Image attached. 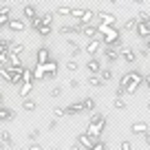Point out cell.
<instances>
[{
	"label": "cell",
	"instance_id": "cell-1",
	"mask_svg": "<svg viewBox=\"0 0 150 150\" xmlns=\"http://www.w3.org/2000/svg\"><path fill=\"white\" fill-rule=\"evenodd\" d=\"M97 29L102 31V44H104V47L122 49V31H119L117 27H106V24L99 22Z\"/></svg>",
	"mask_w": 150,
	"mask_h": 150
},
{
	"label": "cell",
	"instance_id": "cell-2",
	"mask_svg": "<svg viewBox=\"0 0 150 150\" xmlns=\"http://www.w3.org/2000/svg\"><path fill=\"white\" fill-rule=\"evenodd\" d=\"M104 128H106V115L95 112V115H91V122H88V126H86V135L99 139L102 132H104Z\"/></svg>",
	"mask_w": 150,
	"mask_h": 150
},
{
	"label": "cell",
	"instance_id": "cell-3",
	"mask_svg": "<svg viewBox=\"0 0 150 150\" xmlns=\"http://www.w3.org/2000/svg\"><path fill=\"white\" fill-rule=\"evenodd\" d=\"M144 84V73H141L139 69H130V71H126V73L122 75V80H119V88H124L126 91L128 86H139Z\"/></svg>",
	"mask_w": 150,
	"mask_h": 150
},
{
	"label": "cell",
	"instance_id": "cell-4",
	"mask_svg": "<svg viewBox=\"0 0 150 150\" xmlns=\"http://www.w3.org/2000/svg\"><path fill=\"white\" fill-rule=\"evenodd\" d=\"M53 57H51V49L49 47H40L35 51V64H40V66H44L47 62H51Z\"/></svg>",
	"mask_w": 150,
	"mask_h": 150
},
{
	"label": "cell",
	"instance_id": "cell-5",
	"mask_svg": "<svg viewBox=\"0 0 150 150\" xmlns=\"http://www.w3.org/2000/svg\"><path fill=\"white\" fill-rule=\"evenodd\" d=\"M119 60H124L126 64H135L137 62V53L132 51L130 47H122L119 49Z\"/></svg>",
	"mask_w": 150,
	"mask_h": 150
},
{
	"label": "cell",
	"instance_id": "cell-6",
	"mask_svg": "<svg viewBox=\"0 0 150 150\" xmlns=\"http://www.w3.org/2000/svg\"><path fill=\"white\" fill-rule=\"evenodd\" d=\"M95 16H97V18L102 20V24H106V27H115V24H117V16L108 13V11H97Z\"/></svg>",
	"mask_w": 150,
	"mask_h": 150
},
{
	"label": "cell",
	"instance_id": "cell-7",
	"mask_svg": "<svg viewBox=\"0 0 150 150\" xmlns=\"http://www.w3.org/2000/svg\"><path fill=\"white\" fill-rule=\"evenodd\" d=\"M84 69L88 71L91 75H99V73H102V62H99L97 57H88V62H86Z\"/></svg>",
	"mask_w": 150,
	"mask_h": 150
},
{
	"label": "cell",
	"instance_id": "cell-8",
	"mask_svg": "<svg viewBox=\"0 0 150 150\" xmlns=\"http://www.w3.org/2000/svg\"><path fill=\"white\" fill-rule=\"evenodd\" d=\"M102 47H104V44H102V40H91V42L84 47V53H88L91 57H95L99 51H102Z\"/></svg>",
	"mask_w": 150,
	"mask_h": 150
},
{
	"label": "cell",
	"instance_id": "cell-9",
	"mask_svg": "<svg viewBox=\"0 0 150 150\" xmlns=\"http://www.w3.org/2000/svg\"><path fill=\"white\" fill-rule=\"evenodd\" d=\"M97 141H99V139H95V137H88L86 132H82V135L77 137V144H80V146H82L84 150H91V148H93L95 144H97Z\"/></svg>",
	"mask_w": 150,
	"mask_h": 150
},
{
	"label": "cell",
	"instance_id": "cell-10",
	"mask_svg": "<svg viewBox=\"0 0 150 150\" xmlns=\"http://www.w3.org/2000/svg\"><path fill=\"white\" fill-rule=\"evenodd\" d=\"M7 27H9L13 33H24V31H27V22H24V20H20V18H11Z\"/></svg>",
	"mask_w": 150,
	"mask_h": 150
},
{
	"label": "cell",
	"instance_id": "cell-11",
	"mask_svg": "<svg viewBox=\"0 0 150 150\" xmlns=\"http://www.w3.org/2000/svg\"><path fill=\"white\" fill-rule=\"evenodd\" d=\"M104 57H106L108 64H115V62L119 60V49H115V47H104Z\"/></svg>",
	"mask_w": 150,
	"mask_h": 150
},
{
	"label": "cell",
	"instance_id": "cell-12",
	"mask_svg": "<svg viewBox=\"0 0 150 150\" xmlns=\"http://www.w3.org/2000/svg\"><path fill=\"white\" fill-rule=\"evenodd\" d=\"M148 130H150L148 122H132L130 124V132L132 135H146Z\"/></svg>",
	"mask_w": 150,
	"mask_h": 150
},
{
	"label": "cell",
	"instance_id": "cell-13",
	"mask_svg": "<svg viewBox=\"0 0 150 150\" xmlns=\"http://www.w3.org/2000/svg\"><path fill=\"white\" fill-rule=\"evenodd\" d=\"M93 18H95V13L86 9V11H84V16H82V18L77 20V22H75V27H77V29H82V27H88V24H93Z\"/></svg>",
	"mask_w": 150,
	"mask_h": 150
},
{
	"label": "cell",
	"instance_id": "cell-14",
	"mask_svg": "<svg viewBox=\"0 0 150 150\" xmlns=\"http://www.w3.org/2000/svg\"><path fill=\"white\" fill-rule=\"evenodd\" d=\"M64 110H66V115H82L84 112V108H82V102H71L69 106H64Z\"/></svg>",
	"mask_w": 150,
	"mask_h": 150
},
{
	"label": "cell",
	"instance_id": "cell-15",
	"mask_svg": "<svg viewBox=\"0 0 150 150\" xmlns=\"http://www.w3.org/2000/svg\"><path fill=\"white\" fill-rule=\"evenodd\" d=\"M44 73H47V80H53L57 75V60H51L44 64Z\"/></svg>",
	"mask_w": 150,
	"mask_h": 150
},
{
	"label": "cell",
	"instance_id": "cell-16",
	"mask_svg": "<svg viewBox=\"0 0 150 150\" xmlns=\"http://www.w3.org/2000/svg\"><path fill=\"white\" fill-rule=\"evenodd\" d=\"M82 108H84V112L95 115V110H97V102H95L93 97H84V99H82Z\"/></svg>",
	"mask_w": 150,
	"mask_h": 150
},
{
	"label": "cell",
	"instance_id": "cell-17",
	"mask_svg": "<svg viewBox=\"0 0 150 150\" xmlns=\"http://www.w3.org/2000/svg\"><path fill=\"white\" fill-rule=\"evenodd\" d=\"M80 33H82V35H86V38H88V42H91V40H95V35L99 33V29L95 27V24H88V27H82Z\"/></svg>",
	"mask_w": 150,
	"mask_h": 150
},
{
	"label": "cell",
	"instance_id": "cell-18",
	"mask_svg": "<svg viewBox=\"0 0 150 150\" xmlns=\"http://www.w3.org/2000/svg\"><path fill=\"white\" fill-rule=\"evenodd\" d=\"M22 18L29 20V22H31V20H35V18H38L35 7H33V5H24V7H22Z\"/></svg>",
	"mask_w": 150,
	"mask_h": 150
},
{
	"label": "cell",
	"instance_id": "cell-19",
	"mask_svg": "<svg viewBox=\"0 0 150 150\" xmlns=\"http://www.w3.org/2000/svg\"><path fill=\"white\" fill-rule=\"evenodd\" d=\"M66 47L71 49V60H75V57H77V55H80L82 51H84V49H82L80 44L75 42V40H71V38H69V40H66Z\"/></svg>",
	"mask_w": 150,
	"mask_h": 150
},
{
	"label": "cell",
	"instance_id": "cell-20",
	"mask_svg": "<svg viewBox=\"0 0 150 150\" xmlns=\"http://www.w3.org/2000/svg\"><path fill=\"white\" fill-rule=\"evenodd\" d=\"M11 119H16V110H11L7 106H0V122H11Z\"/></svg>",
	"mask_w": 150,
	"mask_h": 150
},
{
	"label": "cell",
	"instance_id": "cell-21",
	"mask_svg": "<svg viewBox=\"0 0 150 150\" xmlns=\"http://www.w3.org/2000/svg\"><path fill=\"white\" fill-rule=\"evenodd\" d=\"M0 141H2L5 146H9V148H13V146H16V141H13V137H11L9 130H2V132H0Z\"/></svg>",
	"mask_w": 150,
	"mask_h": 150
},
{
	"label": "cell",
	"instance_id": "cell-22",
	"mask_svg": "<svg viewBox=\"0 0 150 150\" xmlns=\"http://www.w3.org/2000/svg\"><path fill=\"white\" fill-rule=\"evenodd\" d=\"M33 80H38V82L47 80V73H44V66H40V64H35V66H33Z\"/></svg>",
	"mask_w": 150,
	"mask_h": 150
},
{
	"label": "cell",
	"instance_id": "cell-23",
	"mask_svg": "<svg viewBox=\"0 0 150 150\" xmlns=\"http://www.w3.org/2000/svg\"><path fill=\"white\" fill-rule=\"evenodd\" d=\"M9 55H18V57H22V55H24V44L13 42V44H11V49H9Z\"/></svg>",
	"mask_w": 150,
	"mask_h": 150
},
{
	"label": "cell",
	"instance_id": "cell-24",
	"mask_svg": "<svg viewBox=\"0 0 150 150\" xmlns=\"http://www.w3.org/2000/svg\"><path fill=\"white\" fill-rule=\"evenodd\" d=\"M22 108L27 112H33V110H38V102L31 99V97H27V99H22Z\"/></svg>",
	"mask_w": 150,
	"mask_h": 150
},
{
	"label": "cell",
	"instance_id": "cell-25",
	"mask_svg": "<svg viewBox=\"0 0 150 150\" xmlns=\"http://www.w3.org/2000/svg\"><path fill=\"white\" fill-rule=\"evenodd\" d=\"M112 77H115V73H112V69H102V73H99V80H102V84H106V82H110Z\"/></svg>",
	"mask_w": 150,
	"mask_h": 150
},
{
	"label": "cell",
	"instance_id": "cell-26",
	"mask_svg": "<svg viewBox=\"0 0 150 150\" xmlns=\"http://www.w3.org/2000/svg\"><path fill=\"white\" fill-rule=\"evenodd\" d=\"M31 88H33V84H22V86L18 88V97H20V99H27L29 93H31Z\"/></svg>",
	"mask_w": 150,
	"mask_h": 150
},
{
	"label": "cell",
	"instance_id": "cell-27",
	"mask_svg": "<svg viewBox=\"0 0 150 150\" xmlns=\"http://www.w3.org/2000/svg\"><path fill=\"white\" fill-rule=\"evenodd\" d=\"M53 16H55V13H51V11H47V13L40 16V22H42V27H51V24H53Z\"/></svg>",
	"mask_w": 150,
	"mask_h": 150
},
{
	"label": "cell",
	"instance_id": "cell-28",
	"mask_svg": "<svg viewBox=\"0 0 150 150\" xmlns=\"http://www.w3.org/2000/svg\"><path fill=\"white\" fill-rule=\"evenodd\" d=\"M22 84H33V69H24L22 71Z\"/></svg>",
	"mask_w": 150,
	"mask_h": 150
},
{
	"label": "cell",
	"instance_id": "cell-29",
	"mask_svg": "<svg viewBox=\"0 0 150 150\" xmlns=\"http://www.w3.org/2000/svg\"><path fill=\"white\" fill-rule=\"evenodd\" d=\"M86 84H88V86H93V88H99V86H102V80H99V75H88Z\"/></svg>",
	"mask_w": 150,
	"mask_h": 150
},
{
	"label": "cell",
	"instance_id": "cell-30",
	"mask_svg": "<svg viewBox=\"0 0 150 150\" xmlns=\"http://www.w3.org/2000/svg\"><path fill=\"white\" fill-rule=\"evenodd\" d=\"M137 29V18H128L124 22V31H135Z\"/></svg>",
	"mask_w": 150,
	"mask_h": 150
},
{
	"label": "cell",
	"instance_id": "cell-31",
	"mask_svg": "<svg viewBox=\"0 0 150 150\" xmlns=\"http://www.w3.org/2000/svg\"><path fill=\"white\" fill-rule=\"evenodd\" d=\"M11 40H5V38H0V53H9V49H11Z\"/></svg>",
	"mask_w": 150,
	"mask_h": 150
},
{
	"label": "cell",
	"instance_id": "cell-32",
	"mask_svg": "<svg viewBox=\"0 0 150 150\" xmlns=\"http://www.w3.org/2000/svg\"><path fill=\"white\" fill-rule=\"evenodd\" d=\"M112 108L124 110V108H126V99H124V97H115V99H112Z\"/></svg>",
	"mask_w": 150,
	"mask_h": 150
},
{
	"label": "cell",
	"instance_id": "cell-33",
	"mask_svg": "<svg viewBox=\"0 0 150 150\" xmlns=\"http://www.w3.org/2000/svg\"><path fill=\"white\" fill-rule=\"evenodd\" d=\"M137 22L148 24L150 22V13H148V11H139V13H137Z\"/></svg>",
	"mask_w": 150,
	"mask_h": 150
},
{
	"label": "cell",
	"instance_id": "cell-34",
	"mask_svg": "<svg viewBox=\"0 0 150 150\" xmlns=\"http://www.w3.org/2000/svg\"><path fill=\"white\" fill-rule=\"evenodd\" d=\"M0 80H5L7 84L11 82V73H9V69H7V66H0Z\"/></svg>",
	"mask_w": 150,
	"mask_h": 150
},
{
	"label": "cell",
	"instance_id": "cell-35",
	"mask_svg": "<svg viewBox=\"0 0 150 150\" xmlns=\"http://www.w3.org/2000/svg\"><path fill=\"white\" fill-rule=\"evenodd\" d=\"M38 33H40V38H49L53 33V27H40V29H38Z\"/></svg>",
	"mask_w": 150,
	"mask_h": 150
},
{
	"label": "cell",
	"instance_id": "cell-36",
	"mask_svg": "<svg viewBox=\"0 0 150 150\" xmlns=\"http://www.w3.org/2000/svg\"><path fill=\"white\" fill-rule=\"evenodd\" d=\"M80 69V64H77V60H69L66 62V71H71V73H75V71Z\"/></svg>",
	"mask_w": 150,
	"mask_h": 150
},
{
	"label": "cell",
	"instance_id": "cell-37",
	"mask_svg": "<svg viewBox=\"0 0 150 150\" xmlns=\"http://www.w3.org/2000/svg\"><path fill=\"white\" fill-rule=\"evenodd\" d=\"M0 16L11 18V5H0Z\"/></svg>",
	"mask_w": 150,
	"mask_h": 150
},
{
	"label": "cell",
	"instance_id": "cell-38",
	"mask_svg": "<svg viewBox=\"0 0 150 150\" xmlns=\"http://www.w3.org/2000/svg\"><path fill=\"white\" fill-rule=\"evenodd\" d=\"M71 13H73L71 7H57V11H55V16H71Z\"/></svg>",
	"mask_w": 150,
	"mask_h": 150
},
{
	"label": "cell",
	"instance_id": "cell-39",
	"mask_svg": "<svg viewBox=\"0 0 150 150\" xmlns=\"http://www.w3.org/2000/svg\"><path fill=\"white\" fill-rule=\"evenodd\" d=\"M60 33H80V29L77 27H66L64 24V27H60Z\"/></svg>",
	"mask_w": 150,
	"mask_h": 150
},
{
	"label": "cell",
	"instance_id": "cell-40",
	"mask_svg": "<svg viewBox=\"0 0 150 150\" xmlns=\"http://www.w3.org/2000/svg\"><path fill=\"white\" fill-rule=\"evenodd\" d=\"M53 115H55V119H60V117H64V115H66V110L62 106H55V108H53Z\"/></svg>",
	"mask_w": 150,
	"mask_h": 150
},
{
	"label": "cell",
	"instance_id": "cell-41",
	"mask_svg": "<svg viewBox=\"0 0 150 150\" xmlns=\"http://www.w3.org/2000/svg\"><path fill=\"white\" fill-rule=\"evenodd\" d=\"M84 11H86V9H73V13H71V16L75 18V22H77V20H80L82 16H84Z\"/></svg>",
	"mask_w": 150,
	"mask_h": 150
},
{
	"label": "cell",
	"instance_id": "cell-42",
	"mask_svg": "<svg viewBox=\"0 0 150 150\" xmlns=\"http://www.w3.org/2000/svg\"><path fill=\"white\" fill-rule=\"evenodd\" d=\"M119 150H132L130 139H124V141H122V146H119Z\"/></svg>",
	"mask_w": 150,
	"mask_h": 150
},
{
	"label": "cell",
	"instance_id": "cell-43",
	"mask_svg": "<svg viewBox=\"0 0 150 150\" xmlns=\"http://www.w3.org/2000/svg\"><path fill=\"white\" fill-rule=\"evenodd\" d=\"M40 27H42V22H40V16H38L35 20H31V29H33V31H38Z\"/></svg>",
	"mask_w": 150,
	"mask_h": 150
},
{
	"label": "cell",
	"instance_id": "cell-44",
	"mask_svg": "<svg viewBox=\"0 0 150 150\" xmlns=\"http://www.w3.org/2000/svg\"><path fill=\"white\" fill-rule=\"evenodd\" d=\"M38 137H40V130H38V128L29 132V139H31V144H35V139H38Z\"/></svg>",
	"mask_w": 150,
	"mask_h": 150
},
{
	"label": "cell",
	"instance_id": "cell-45",
	"mask_svg": "<svg viewBox=\"0 0 150 150\" xmlns=\"http://www.w3.org/2000/svg\"><path fill=\"white\" fill-rule=\"evenodd\" d=\"M62 95V86H53L51 88V97H60Z\"/></svg>",
	"mask_w": 150,
	"mask_h": 150
},
{
	"label": "cell",
	"instance_id": "cell-46",
	"mask_svg": "<svg viewBox=\"0 0 150 150\" xmlns=\"http://www.w3.org/2000/svg\"><path fill=\"white\" fill-rule=\"evenodd\" d=\"M55 128H57V119H51V122H49V126H47V130H49V132H53Z\"/></svg>",
	"mask_w": 150,
	"mask_h": 150
},
{
	"label": "cell",
	"instance_id": "cell-47",
	"mask_svg": "<svg viewBox=\"0 0 150 150\" xmlns=\"http://www.w3.org/2000/svg\"><path fill=\"white\" fill-rule=\"evenodd\" d=\"M91 150H106V144H104V141L99 139V141H97V144H95V146H93Z\"/></svg>",
	"mask_w": 150,
	"mask_h": 150
},
{
	"label": "cell",
	"instance_id": "cell-48",
	"mask_svg": "<svg viewBox=\"0 0 150 150\" xmlns=\"http://www.w3.org/2000/svg\"><path fill=\"white\" fill-rule=\"evenodd\" d=\"M7 57H9V53H0V66H7Z\"/></svg>",
	"mask_w": 150,
	"mask_h": 150
},
{
	"label": "cell",
	"instance_id": "cell-49",
	"mask_svg": "<svg viewBox=\"0 0 150 150\" xmlns=\"http://www.w3.org/2000/svg\"><path fill=\"white\" fill-rule=\"evenodd\" d=\"M69 86H71V88H80V80H77V77H75V80H71Z\"/></svg>",
	"mask_w": 150,
	"mask_h": 150
},
{
	"label": "cell",
	"instance_id": "cell-50",
	"mask_svg": "<svg viewBox=\"0 0 150 150\" xmlns=\"http://www.w3.org/2000/svg\"><path fill=\"white\" fill-rule=\"evenodd\" d=\"M124 95H126V91H124V88H119V86H117V88H115V97H124Z\"/></svg>",
	"mask_w": 150,
	"mask_h": 150
},
{
	"label": "cell",
	"instance_id": "cell-51",
	"mask_svg": "<svg viewBox=\"0 0 150 150\" xmlns=\"http://www.w3.org/2000/svg\"><path fill=\"white\" fill-rule=\"evenodd\" d=\"M144 84H146V88L150 91V73H146V75H144Z\"/></svg>",
	"mask_w": 150,
	"mask_h": 150
},
{
	"label": "cell",
	"instance_id": "cell-52",
	"mask_svg": "<svg viewBox=\"0 0 150 150\" xmlns=\"http://www.w3.org/2000/svg\"><path fill=\"white\" fill-rule=\"evenodd\" d=\"M9 20H11V18H5V16H0V27H7V24H9Z\"/></svg>",
	"mask_w": 150,
	"mask_h": 150
},
{
	"label": "cell",
	"instance_id": "cell-53",
	"mask_svg": "<svg viewBox=\"0 0 150 150\" xmlns=\"http://www.w3.org/2000/svg\"><path fill=\"white\" fill-rule=\"evenodd\" d=\"M27 150H42V146H40V144H29Z\"/></svg>",
	"mask_w": 150,
	"mask_h": 150
},
{
	"label": "cell",
	"instance_id": "cell-54",
	"mask_svg": "<svg viewBox=\"0 0 150 150\" xmlns=\"http://www.w3.org/2000/svg\"><path fill=\"white\" fill-rule=\"evenodd\" d=\"M69 150H82V146H80V144H77V141H75V144H73V146H71V148H69Z\"/></svg>",
	"mask_w": 150,
	"mask_h": 150
},
{
	"label": "cell",
	"instance_id": "cell-55",
	"mask_svg": "<svg viewBox=\"0 0 150 150\" xmlns=\"http://www.w3.org/2000/svg\"><path fill=\"white\" fill-rule=\"evenodd\" d=\"M144 141H146V146H150V132H146V135H144Z\"/></svg>",
	"mask_w": 150,
	"mask_h": 150
},
{
	"label": "cell",
	"instance_id": "cell-56",
	"mask_svg": "<svg viewBox=\"0 0 150 150\" xmlns=\"http://www.w3.org/2000/svg\"><path fill=\"white\" fill-rule=\"evenodd\" d=\"M144 49H146V51L150 53V38H148V40H146V42H144Z\"/></svg>",
	"mask_w": 150,
	"mask_h": 150
},
{
	"label": "cell",
	"instance_id": "cell-57",
	"mask_svg": "<svg viewBox=\"0 0 150 150\" xmlns=\"http://www.w3.org/2000/svg\"><path fill=\"white\" fill-rule=\"evenodd\" d=\"M0 150H5V144H2V141H0Z\"/></svg>",
	"mask_w": 150,
	"mask_h": 150
},
{
	"label": "cell",
	"instance_id": "cell-58",
	"mask_svg": "<svg viewBox=\"0 0 150 150\" xmlns=\"http://www.w3.org/2000/svg\"><path fill=\"white\" fill-rule=\"evenodd\" d=\"M0 106H2V93H0Z\"/></svg>",
	"mask_w": 150,
	"mask_h": 150
},
{
	"label": "cell",
	"instance_id": "cell-59",
	"mask_svg": "<svg viewBox=\"0 0 150 150\" xmlns=\"http://www.w3.org/2000/svg\"><path fill=\"white\" fill-rule=\"evenodd\" d=\"M146 108H148V110H150V102H148V104H146Z\"/></svg>",
	"mask_w": 150,
	"mask_h": 150
},
{
	"label": "cell",
	"instance_id": "cell-60",
	"mask_svg": "<svg viewBox=\"0 0 150 150\" xmlns=\"http://www.w3.org/2000/svg\"><path fill=\"white\" fill-rule=\"evenodd\" d=\"M148 102H150V99H148Z\"/></svg>",
	"mask_w": 150,
	"mask_h": 150
}]
</instances>
